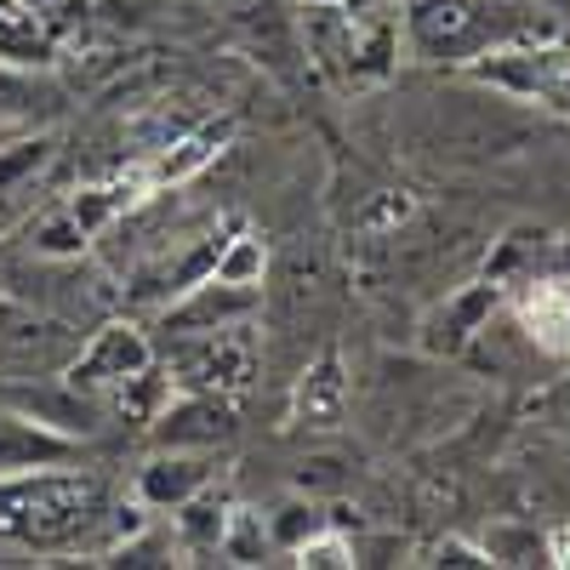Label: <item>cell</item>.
Segmentation results:
<instances>
[{
    "mask_svg": "<svg viewBox=\"0 0 570 570\" xmlns=\"http://www.w3.org/2000/svg\"><path fill=\"white\" fill-rule=\"evenodd\" d=\"M405 52L422 63L468 69L473 58L519 40H559V18L537 12L531 0H405Z\"/></svg>",
    "mask_w": 570,
    "mask_h": 570,
    "instance_id": "cell-1",
    "label": "cell"
},
{
    "mask_svg": "<svg viewBox=\"0 0 570 570\" xmlns=\"http://www.w3.org/2000/svg\"><path fill=\"white\" fill-rule=\"evenodd\" d=\"M104 519V480L80 468H35L0 480V542L63 548Z\"/></svg>",
    "mask_w": 570,
    "mask_h": 570,
    "instance_id": "cell-2",
    "label": "cell"
},
{
    "mask_svg": "<svg viewBox=\"0 0 570 570\" xmlns=\"http://www.w3.org/2000/svg\"><path fill=\"white\" fill-rule=\"evenodd\" d=\"M308 52L331 80L354 91L383 86L400 63V23L389 7L348 0V7H308Z\"/></svg>",
    "mask_w": 570,
    "mask_h": 570,
    "instance_id": "cell-3",
    "label": "cell"
},
{
    "mask_svg": "<svg viewBox=\"0 0 570 570\" xmlns=\"http://www.w3.org/2000/svg\"><path fill=\"white\" fill-rule=\"evenodd\" d=\"M257 376V337L246 331V320L217 325V331H183L171 337L166 354V383L183 394H246Z\"/></svg>",
    "mask_w": 570,
    "mask_h": 570,
    "instance_id": "cell-4",
    "label": "cell"
},
{
    "mask_svg": "<svg viewBox=\"0 0 570 570\" xmlns=\"http://www.w3.org/2000/svg\"><path fill=\"white\" fill-rule=\"evenodd\" d=\"M149 365H155V343L142 337V331H137L131 320H109L104 331H91V343L69 360L63 383H69L75 394L104 400L115 383H126V376L149 371Z\"/></svg>",
    "mask_w": 570,
    "mask_h": 570,
    "instance_id": "cell-5",
    "label": "cell"
},
{
    "mask_svg": "<svg viewBox=\"0 0 570 570\" xmlns=\"http://www.w3.org/2000/svg\"><path fill=\"white\" fill-rule=\"evenodd\" d=\"M502 308V285L491 279H473L462 292H451L434 314L422 320V354L434 360H456L480 343V331H491V314Z\"/></svg>",
    "mask_w": 570,
    "mask_h": 570,
    "instance_id": "cell-6",
    "label": "cell"
},
{
    "mask_svg": "<svg viewBox=\"0 0 570 570\" xmlns=\"http://www.w3.org/2000/svg\"><path fill=\"white\" fill-rule=\"evenodd\" d=\"M212 480H217L212 451H177V445H160L149 462L137 468L131 497L149 508V513H171V508H183L188 497H195L200 485H212Z\"/></svg>",
    "mask_w": 570,
    "mask_h": 570,
    "instance_id": "cell-7",
    "label": "cell"
},
{
    "mask_svg": "<svg viewBox=\"0 0 570 570\" xmlns=\"http://www.w3.org/2000/svg\"><path fill=\"white\" fill-rule=\"evenodd\" d=\"M257 303H263L257 285H223V279L206 274L166 303V331L171 337H183V331H217V325H234V320H252Z\"/></svg>",
    "mask_w": 570,
    "mask_h": 570,
    "instance_id": "cell-8",
    "label": "cell"
},
{
    "mask_svg": "<svg viewBox=\"0 0 570 570\" xmlns=\"http://www.w3.org/2000/svg\"><path fill=\"white\" fill-rule=\"evenodd\" d=\"M228 137H234V120H200V126H188V131H177L171 142H160V149L142 160V177H149L155 195L183 188L188 177H200L228 149Z\"/></svg>",
    "mask_w": 570,
    "mask_h": 570,
    "instance_id": "cell-9",
    "label": "cell"
},
{
    "mask_svg": "<svg viewBox=\"0 0 570 570\" xmlns=\"http://www.w3.org/2000/svg\"><path fill=\"white\" fill-rule=\"evenodd\" d=\"M80 456L75 434H58L23 411H0V480L12 473H35V468H69Z\"/></svg>",
    "mask_w": 570,
    "mask_h": 570,
    "instance_id": "cell-10",
    "label": "cell"
},
{
    "mask_svg": "<svg viewBox=\"0 0 570 570\" xmlns=\"http://www.w3.org/2000/svg\"><path fill=\"white\" fill-rule=\"evenodd\" d=\"M228 434H234V405L223 394H183V400H166L155 416V440L177 451H212Z\"/></svg>",
    "mask_w": 570,
    "mask_h": 570,
    "instance_id": "cell-11",
    "label": "cell"
},
{
    "mask_svg": "<svg viewBox=\"0 0 570 570\" xmlns=\"http://www.w3.org/2000/svg\"><path fill=\"white\" fill-rule=\"evenodd\" d=\"M292 416L314 434H331L343 416H348V365L337 348H325L303 376H297V394H292Z\"/></svg>",
    "mask_w": 570,
    "mask_h": 570,
    "instance_id": "cell-12",
    "label": "cell"
},
{
    "mask_svg": "<svg viewBox=\"0 0 570 570\" xmlns=\"http://www.w3.org/2000/svg\"><path fill=\"white\" fill-rule=\"evenodd\" d=\"M519 325L537 337V348L570 354V285L553 274L525 279V292H519Z\"/></svg>",
    "mask_w": 570,
    "mask_h": 570,
    "instance_id": "cell-13",
    "label": "cell"
},
{
    "mask_svg": "<svg viewBox=\"0 0 570 570\" xmlns=\"http://www.w3.org/2000/svg\"><path fill=\"white\" fill-rule=\"evenodd\" d=\"M58 58L52 23H46L29 0H0V63L12 69H40Z\"/></svg>",
    "mask_w": 570,
    "mask_h": 570,
    "instance_id": "cell-14",
    "label": "cell"
},
{
    "mask_svg": "<svg viewBox=\"0 0 570 570\" xmlns=\"http://www.w3.org/2000/svg\"><path fill=\"white\" fill-rule=\"evenodd\" d=\"M228 513H234V502H228V497H223L217 485H200V491L188 497L183 508H171L183 548H195V553L217 548V542H223V525H228Z\"/></svg>",
    "mask_w": 570,
    "mask_h": 570,
    "instance_id": "cell-15",
    "label": "cell"
},
{
    "mask_svg": "<svg viewBox=\"0 0 570 570\" xmlns=\"http://www.w3.org/2000/svg\"><path fill=\"white\" fill-rule=\"evenodd\" d=\"M52 155H58V142L52 137H18V142H0V200H18V195H29L35 188V177L52 166Z\"/></svg>",
    "mask_w": 570,
    "mask_h": 570,
    "instance_id": "cell-16",
    "label": "cell"
},
{
    "mask_svg": "<svg viewBox=\"0 0 570 570\" xmlns=\"http://www.w3.org/2000/svg\"><path fill=\"white\" fill-rule=\"evenodd\" d=\"M542 274V234H531V228H519V234H508V240H497V252L485 257V274L480 279H491V285H525V279H537Z\"/></svg>",
    "mask_w": 570,
    "mask_h": 570,
    "instance_id": "cell-17",
    "label": "cell"
},
{
    "mask_svg": "<svg viewBox=\"0 0 570 570\" xmlns=\"http://www.w3.org/2000/svg\"><path fill=\"white\" fill-rule=\"evenodd\" d=\"M263 274H268V252H263L257 234L240 223L223 240V252L212 263V279H223V285H257V292H263Z\"/></svg>",
    "mask_w": 570,
    "mask_h": 570,
    "instance_id": "cell-18",
    "label": "cell"
},
{
    "mask_svg": "<svg viewBox=\"0 0 570 570\" xmlns=\"http://www.w3.org/2000/svg\"><path fill=\"white\" fill-rule=\"evenodd\" d=\"M29 240H35V252H40V257H58V263H69V257H86L91 234L75 223V212H69V206H52V212H46V217L35 223Z\"/></svg>",
    "mask_w": 570,
    "mask_h": 570,
    "instance_id": "cell-19",
    "label": "cell"
},
{
    "mask_svg": "<svg viewBox=\"0 0 570 570\" xmlns=\"http://www.w3.org/2000/svg\"><path fill=\"white\" fill-rule=\"evenodd\" d=\"M268 531H263V519L252 513V508H234L228 513V525H223V542H217V553L228 559V564H263L268 559Z\"/></svg>",
    "mask_w": 570,
    "mask_h": 570,
    "instance_id": "cell-20",
    "label": "cell"
},
{
    "mask_svg": "<svg viewBox=\"0 0 570 570\" xmlns=\"http://www.w3.org/2000/svg\"><path fill=\"white\" fill-rule=\"evenodd\" d=\"M485 553H491V564H548V537L497 525V531L485 537Z\"/></svg>",
    "mask_w": 570,
    "mask_h": 570,
    "instance_id": "cell-21",
    "label": "cell"
},
{
    "mask_svg": "<svg viewBox=\"0 0 570 570\" xmlns=\"http://www.w3.org/2000/svg\"><path fill=\"white\" fill-rule=\"evenodd\" d=\"M292 564H303V570H343V564H354V548H348V537L337 525H325V531H314L308 542L292 548Z\"/></svg>",
    "mask_w": 570,
    "mask_h": 570,
    "instance_id": "cell-22",
    "label": "cell"
},
{
    "mask_svg": "<svg viewBox=\"0 0 570 570\" xmlns=\"http://www.w3.org/2000/svg\"><path fill=\"white\" fill-rule=\"evenodd\" d=\"M325 525H331V519H325L320 508H303V502H292V508H279V513L268 519V542L292 553L297 542H308V537H314V531H325Z\"/></svg>",
    "mask_w": 570,
    "mask_h": 570,
    "instance_id": "cell-23",
    "label": "cell"
},
{
    "mask_svg": "<svg viewBox=\"0 0 570 570\" xmlns=\"http://www.w3.org/2000/svg\"><path fill=\"white\" fill-rule=\"evenodd\" d=\"M434 564H491V553H485V542H462V537H445L440 548H434Z\"/></svg>",
    "mask_w": 570,
    "mask_h": 570,
    "instance_id": "cell-24",
    "label": "cell"
},
{
    "mask_svg": "<svg viewBox=\"0 0 570 570\" xmlns=\"http://www.w3.org/2000/svg\"><path fill=\"white\" fill-rule=\"evenodd\" d=\"M416 206H411V195H389V200H376L371 212H365V228H394V223H405Z\"/></svg>",
    "mask_w": 570,
    "mask_h": 570,
    "instance_id": "cell-25",
    "label": "cell"
},
{
    "mask_svg": "<svg viewBox=\"0 0 570 570\" xmlns=\"http://www.w3.org/2000/svg\"><path fill=\"white\" fill-rule=\"evenodd\" d=\"M18 98H23V80L12 75V63H0V115H18Z\"/></svg>",
    "mask_w": 570,
    "mask_h": 570,
    "instance_id": "cell-26",
    "label": "cell"
},
{
    "mask_svg": "<svg viewBox=\"0 0 570 570\" xmlns=\"http://www.w3.org/2000/svg\"><path fill=\"white\" fill-rule=\"evenodd\" d=\"M542 274H553V279H570V234L548 246V268H542Z\"/></svg>",
    "mask_w": 570,
    "mask_h": 570,
    "instance_id": "cell-27",
    "label": "cell"
},
{
    "mask_svg": "<svg viewBox=\"0 0 570 570\" xmlns=\"http://www.w3.org/2000/svg\"><path fill=\"white\" fill-rule=\"evenodd\" d=\"M548 564H570V525H559L548 537Z\"/></svg>",
    "mask_w": 570,
    "mask_h": 570,
    "instance_id": "cell-28",
    "label": "cell"
},
{
    "mask_svg": "<svg viewBox=\"0 0 570 570\" xmlns=\"http://www.w3.org/2000/svg\"><path fill=\"white\" fill-rule=\"evenodd\" d=\"M548 12L553 18H570V0H548Z\"/></svg>",
    "mask_w": 570,
    "mask_h": 570,
    "instance_id": "cell-29",
    "label": "cell"
},
{
    "mask_svg": "<svg viewBox=\"0 0 570 570\" xmlns=\"http://www.w3.org/2000/svg\"><path fill=\"white\" fill-rule=\"evenodd\" d=\"M308 7H348V0H308Z\"/></svg>",
    "mask_w": 570,
    "mask_h": 570,
    "instance_id": "cell-30",
    "label": "cell"
}]
</instances>
